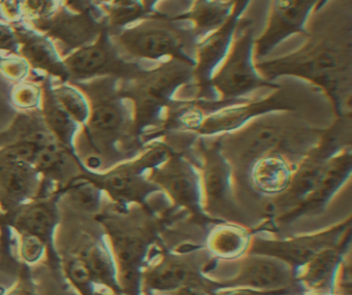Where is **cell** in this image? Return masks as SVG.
<instances>
[{
    "mask_svg": "<svg viewBox=\"0 0 352 295\" xmlns=\"http://www.w3.org/2000/svg\"><path fill=\"white\" fill-rule=\"evenodd\" d=\"M351 0H325L307 25L306 43L292 53L255 62L263 78H302L320 89L338 118L351 115Z\"/></svg>",
    "mask_w": 352,
    "mask_h": 295,
    "instance_id": "1",
    "label": "cell"
},
{
    "mask_svg": "<svg viewBox=\"0 0 352 295\" xmlns=\"http://www.w3.org/2000/svg\"><path fill=\"white\" fill-rule=\"evenodd\" d=\"M118 78H98L71 83L87 97L90 113L82 126V136L91 155L82 159L91 171L109 168L139 155L144 146L135 131L133 107L119 94Z\"/></svg>",
    "mask_w": 352,
    "mask_h": 295,
    "instance_id": "2",
    "label": "cell"
},
{
    "mask_svg": "<svg viewBox=\"0 0 352 295\" xmlns=\"http://www.w3.org/2000/svg\"><path fill=\"white\" fill-rule=\"evenodd\" d=\"M296 111H274L259 116L243 127L216 135L220 150L230 162L234 182L250 165L270 153H282L300 161L315 148L327 128L310 124Z\"/></svg>",
    "mask_w": 352,
    "mask_h": 295,
    "instance_id": "3",
    "label": "cell"
},
{
    "mask_svg": "<svg viewBox=\"0 0 352 295\" xmlns=\"http://www.w3.org/2000/svg\"><path fill=\"white\" fill-rule=\"evenodd\" d=\"M193 84L195 66L176 59L154 64L119 82V94L133 107L135 134L144 146L160 138L170 107L181 91Z\"/></svg>",
    "mask_w": 352,
    "mask_h": 295,
    "instance_id": "4",
    "label": "cell"
},
{
    "mask_svg": "<svg viewBox=\"0 0 352 295\" xmlns=\"http://www.w3.org/2000/svg\"><path fill=\"white\" fill-rule=\"evenodd\" d=\"M102 227L117 267L119 286L126 295H142V274L156 241L155 222L149 208L113 206L94 217Z\"/></svg>",
    "mask_w": 352,
    "mask_h": 295,
    "instance_id": "5",
    "label": "cell"
},
{
    "mask_svg": "<svg viewBox=\"0 0 352 295\" xmlns=\"http://www.w3.org/2000/svg\"><path fill=\"white\" fill-rule=\"evenodd\" d=\"M119 51L133 61L158 64L176 59L195 66L199 36L186 21L155 12L111 31Z\"/></svg>",
    "mask_w": 352,
    "mask_h": 295,
    "instance_id": "6",
    "label": "cell"
},
{
    "mask_svg": "<svg viewBox=\"0 0 352 295\" xmlns=\"http://www.w3.org/2000/svg\"><path fill=\"white\" fill-rule=\"evenodd\" d=\"M170 153L164 142L154 140L133 158L102 171L87 168L81 159V175L102 190L116 208L125 210L140 206L149 208L150 197L162 192L150 179V171L164 162Z\"/></svg>",
    "mask_w": 352,
    "mask_h": 295,
    "instance_id": "7",
    "label": "cell"
},
{
    "mask_svg": "<svg viewBox=\"0 0 352 295\" xmlns=\"http://www.w3.org/2000/svg\"><path fill=\"white\" fill-rule=\"evenodd\" d=\"M256 29V20L243 14L230 51L208 86L216 100L240 101L252 97L257 91L281 87L263 78L255 67Z\"/></svg>",
    "mask_w": 352,
    "mask_h": 295,
    "instance_id": "8",
    "label": "cell"
},
{
    "mask_svg": "<svg viewBox=\"0 0 352 295\" xmlns=\"http://www.w3.org/2000/svg\"><path fill=\"white\" fill-rule=\"evenodd\" d=\"M63 60L69 74V83L86 82L98 78L127 80L147 68L119 51L108 25L92 43L72 52Z\"/></svg>",
    "mask_w": 352,
    "mask_h": 295,
    "instance_id": "9",
    "label": "cell"
},
{
    "mask_svg": "<svg viewBox=\"0 0 352 295\" xmlns=\"http://www.w3.org/2000/svg\"><path fill=\"white\" fill-rule=\"evenodd\" d=\"M300 107V98L280 87L269 94L252 96L207 113L195 134L221 135L243 127L259 116L274 111H298Z\"/></svg>",
    "mask_w": 352,
    "mask_h": 295,
    "instance_id": "10",
    "label": "cell"
},
{
    "mask_svg": "<svg viewBox=\"0 0 352 295\" xmlns=\"http://www.w3.org/2000/svg\"><path fill=\"white\" fill-rule=\"evenodd\" d=\"M60 190L48 195L38 196L9 214H3L0 227L12 232L34 235L44 241L53 267L60 270V254L56 248V231L60 223Z\"/></svg>",
    "mask_w": 352,
    "mask_h": 295,
    "instance_id": "11",
    "label": "cell"
},
{
    "mask_svg": "<svg viewBox=\"0 0 352 295\" xmlns=\"http://www.w3.org/2000/svg\"><path fill=\"white\" fill-rule=\"evenodd\" d=\"M325 0H272L269 16L255 39V62L265 59L278 45L296 34H306L307 25Z\"/></svg>",
    "mask_w": 352,
    "mask_h": 295,
    "instance_id": "12",
    "label": "cell"
},
{
    "mask_svg": "<svg viewBox=\"0 0 352 295\" xmlns=\"http://www.w3.org/2000/svg\"><path fill=\"white\" fill-rule=\"evenodd\" d=\"M149 177L176 206L195 216L203 214L199 169L186 155L172 151L164 162L150 171Z\"/></svg>",
    "mask_w": 352,
    "mask_h": 295,
    "instance_id": "13",
    "label": "cell"
},
{
    "mask_svg": "<svg viewBox=\"0 0 352 295\" xmlns=\"http://www.w3.org/2000/svg\"><path fill=\"white\" fill-rule=\"evenodd\" d=\"M252 0H236L228 20L199 41L195 54V98L216 100L209 90V82L230 51L239 22Z\"/></svg>",
    "mask_w": 352,
    "mask_h": 295,
    "instance_id": "14",
    "label": "cell"
},
{
    "mask_svg": "<svg viewBox=\"0 0 352 295\" xmlns=\"http://www.w3.org/2000/svg\"><path fill=\"white\" fill-rule=\"evenodd\" d=\"M106 14L78 12L61 4L57 12L47 20L30 25L58 43L63 57L92 43L107 26Z\"/></svg>",
    "mask_w": 352,
    "mask_h": 295,
    "instance_id": "15",
    "label": "cell"
},
{
    "mask_svg": "<svg viewBox=\"0 0 352 295\" xmlns=\"http://www.w3.org/2000/svg\"><path fill=\"white\" fill-rule=\"evenodd\" d=\"M43 179L34 164L0 146V212L9 214L40 195Z\"/></svg>",
    "mask_w": 352,
    "mask_h": 295,
    "instance_id": "16",
    "label": "cell"
},
{
    "mask_svg": "<svg viewBox=\"0 0 352 295\" xmlns=\"http://www.w3.org/2000/svg\"><path fill=\"white\" fill-rule=\"evenodd\" d=\"M346 224L329 230L289 239H254L251 241L250 254L272 256L286 262L290 266L302 267L319 253L339 245L340 237L345 232Z\"/></svg>",
    "mask_w": 352,
    "mask_h": 295,
    "instance_id": "17",
    "label": "cell"
},
{
    "mask_svg": "<svg viewBox=\"0 0 352 295\" xmlns=\"http://www.w3.org/2000/svg\"><path fill=\"white\" fill-rule=\"evenodd\" d=\"M11 24L19 41V57L28 62L30 69L44 72L45 76L52 78H58L60 83H69V72L54 41L24 21Z\"/></svg>",
    "mask_w": 352,
    "mask_h": 295,
    "instance_id": "18",
    "label": "cell"
},
{
    "mask_svg": "<svg viewBox=\"0 0 352 295\" xmlns=\"http://www.w3.org/2000/svg\"><path fill=\"white\" fill-rule=\"evenodd\" d=\"M199 266L192 254H164L160 261L144 268L142 284L150 291H176L201 284Z\"/></svg>",
    "mask_w": 352,
    "mask_h": 295,
    "instance_id": "19",
    "label": "cell"
},
{
    "mask_svg": "<svg viewBox=\"0 0 352 295\" xmlns=\"http://www.w3.org/2000/svg\"><path fill=\"white\" fill-rule=\"evenodd\" d=\"M300 163L282 153H270L255 160L236 184L246 179L255 191L265 195H280L292 181V175Z\"/></svg>",
    "mask_w": 352,
    "mask_h": 295,
    "instance_id": "20",
    "label": "cell"
},
{
    "mask_svg": "<svg viewBox=\"0 0 352 295\" xmlns=\"http://www.w3.org/2000/svg\"><path fill=\"white\" fill-rule=\"evenodd\" d=\"M292 276V266L286 262L272 256L250 254L243 261L236 278L226 285L272 290L287 286Z\"/></svg>",
    "mask_w": 352,
    "mask_h": 295,
    "instance_id": "21",
    "label": "cell"
},
{
    "mask_svg": "<svg viewBox=\"0 0 352 295\" xmlns=\"http://www.w3.org/2000/svg\"><path fill=\"white\" fill-rule=\"evenodd\" d=\"M71 252L83 261L96 286L111 292H122L119 286L116 263L104 232L96 237L87 233L79 247Z\"/></svg>",
    "mask_w": 352,
    "mask_h": 295,
    "instance_id": "22",
    "label": "cell"
},
{
    "mask_svg": "<svg viewBox=\"0 0 352 295\" xmlns=\"http://www.w3.org/2000/svg\"><path fill=\"white\" fill-rule=\"evenodd\" d=\"M42 102L40 113L47 129L53 138L67 149L69 152L77 153V140L81 126L67 113L59 103L53 92L52 78L42 76Z\"/></svg>",
    "mask_w": 352,
    "mask_h": 295,
    "instance_id": "23",
    "label": "cell"
},
{
    "mask_svg": "<svg viewBox=\"0 0 352 295\" xmlns=\"http://www.w3.org/2000/svg\"><path fill=\"white\" fill-rule=\"evenodd\" d=\"M236 3V0H191L185 10L172 16L188 22L201 41L228 20Z\"/></svg>",
    "mask_w": 352,
    "mask_h": 295,
    "instance_id": "24",
    "label": "cell"
},
{
    "mask_svg": "<svg viewBox=\"0 0 352 295\" xmlns=\"http://www.w3.org/2000/svg\"><path fill=\"white\" fill-rule=\"evenodd\" d=\"M59 190L61 199H67L69 206L77 212L94 218L102 212L104 193L81 175Z\"/></svg>",
    "mask_w": 352,
    "mask_h": 295,
    "instance_id": "25",
    "label": "cell"
},
{
    "mask_svg": "<svg viewBox=\"0 0 352 295\" xmlns=\"http://www.w3.org/2000/svg\"><path fill=\"white\" fill-rule=\"evenodd\" d=\"M250 243V237L247 231L234 225L218 226L208 239L210 251L226 259L242 255L249 249Z\"/></svg>",
    "mask_w": 352,
    "mask_h": 295,
    "instance_id": "26",
    "label": "cell"
},
{
    "mask_svg": "<svg viewBox=\"0 0 352 295\" xmlns=\"http://www.w3.org/2000/svg\"><path fill=\"white\" fill-rule=\"evenodd\" d=\"M106 14L110 30L123 28L147 16L141 0H94Z\"/></svg>",
    "mask_w": 352,
    "mask_h": 295,
    "instance_id": "27",
    "label": "cell"
},
{
    "mask_svg": "<svg viewBox=\"0 0 352 295\" xmlns=\"http://www.w3.org/2000/svg\"><path fill=\"white\" fill-rule=\"evenodd\" d=\"M60 270L78 295H96V285L92 281L83 261L73 252L60 255Z\"/></svg>",
    "mask_w": 352,
    "mask_h": 295,
    "instance_id": "28",
    "label": "cell"
},
{
    "mask_svg": "<svg viewBox=\"0 0 352 295\" xmlns=\"http://www.w3.org/2000/svg\"><path fill=\"white\" fill-rule=\"evenodd\" d=\"M53 92L63 109L82 127L90 113L89 102L85 94L71 83L53 85Z\"/></svg>",
    "mask_w": 352,
    "mask_h": 295,
    "instance_id": "29",
    "label": "cell"
},
{
    "mask_svg": "<svg viewBox=\"0 0 352 295\" xmlns=\"http://www.w3.org/2000/svg\"><path fill=\"white\" fill-rule=\"evenodd\" d=\"M10 101L14 107L23 113L40 111L42 102L41 83L26 82L25 80L16 83L10 92Z\"/></svg>",
    "mask_w": 352,
    "mask_h": 295,
    "instance_id": "30",
    "label": "cell"
},
{
    "mask_svg": "<svg viewBox=\"0 0 352 295\" xmlns=\"http://www.w3.org/2000/svg\"><path fill=\"white\" fill-rule=\"evenodd\" d=\"M61 4L60 0H18L21 20L28 25L50 18Z\"/></svg>",
    "mask_w": 352,
    "mask_h": 295,
    "instance_id": "31",
    "label": "cell"
},
{
    "mask_svg": "<svg viewBox=\"0 0 352 295\" xmlns=\"http://www.w3.org/2000/svg\"><path fill=\"white\" fill-rule=\"evenodd\" d=\"M17 253L20 261L26 266H32L42 261L45 256L48 257V249L44 241L38 237L26 233L16 234Z\"/></svg>",
    "mask_w": 352,
    "mask_h": 295,
    "instance_id": "32",
    "label": "cell"
},
{
    "mask_svg": "<svg viewBox=\"0 0 352 295\" xmlns=\"http://www.w3.org/2000/svg\"><path fill=\"white\" fill-rule=\"evenodd\" d=\"M30 72L28 62L19 56H3L0 62V72L12 82H22L28 78Z\"/></svg>",
    "mask_w": 352,
    "mask_h": 295,
    "instance_id": "33",
    "label": "cell"
},
{
    "mask_svg": "<svg viewBox=\"0 0 352 295\" xmlns=\"http://www.w3.org/2000/svg\"><path fill=\"white\" fill-rule=\"evenodd\" d=\"M0 295H38L36 283L30 274V266L24 265L17 280Z\"/></svg>",
    "mask_w": 352,
    "mask_h": 295,
    "instance_id": "34",
    "label": "cell"
},
{
    "mask_svg": "<svg viewBox=\"0 0 352 295\" xmlns=\"http://www.w3.org/2000/svg\"><path fill=\"white\" fill-rule=\"evenodd\" d=\"M0 52L19 56V41L11 23L0 19Z\"/></svg>",
    "mask_w": 352,
    "mask_h": 295,
    "instance_id": "35",
    "label": "cell"
},
{
    "mask_svg": "<svg viewBox=\"0 0 352 295\" xmlns=\"http://www.w3.org/2000/svg\"><path fill=\"white\" fill-rule=\"evenodd\" d=\"M96 295H126L124 293L111 292V291H96Z\"/></svg>",
    "mask_w": 352,
    "mask_h": 295,
    "instance_id": "36",
    "label": "cell"
},
{
    "mask_svg": "<svg viewBox=\"0 0 352 295\" xmlns=\"http://www.w3.org/2000/svg\"><path fill=\"white\" fill-rule=\"evenodd\" d=\"M173 1H176L177 3L179 4H184V3H190L191 0H173Z\"/></svg>",
    "mask_w": 352,
    "mask_h": 295,
    "instance_id": "37",
    "label": "cell"
},
{
    "mask_svg": "<svg viewBox=\"0 0 352 295\" xmlns=\"http://www.w3.org/2000/svg\"><path fill=\"white\" fill-rule=\"evenodd\" d=\"M144 295H152L151 291L147 290V289H146V291H145V293H144Z\"/></svg>",
    "mask_w": 352,
    "mask_h": 295,
    "instance_id": "38",
    "label": "cell"
},
{
    "mask_svg": "<svg viewBox=\"0 0 352 295\" xmlns=\"http://www.w3.org/2000/svg\"><path fill=\"white\" fill-rule=\"evenodd\" d=\"M3 55H1V54H0V62H1V60H3Z\"/></svg>",
    "mask_w": 352,
    "mask_h": 295,
    "instance_id": "39",
    "label": "cell"
},
{
    "mask_svg": "<svg viewBox=\"0 0 352 295\" xmlns=\"http://www.w3.org/2000/svg\"><path fill=\"white\" fill-rule=\"evenodd\" d=\"M1 216H3V212H0V218H1Z\"/></svg>",
    "mask_w": 352,
    "mask_h": 295,
    "instance_id": "40",
    "label": "cell"
}]
</instances>
